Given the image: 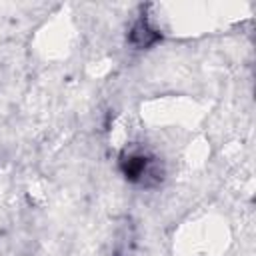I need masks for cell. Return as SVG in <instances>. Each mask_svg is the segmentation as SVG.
Instances as JSON below:
<instances>
[{"label": "cell", "instance_id": "1", "mask_svg": "<svg viewBox=\"0 0 256 256\" xmlns=\"http://www.w3.org/2000/svg\"><path fill=\"white\" fill-rule=\"evenodd\" d=\"M122 172L130 182H144L150 176H158V172L152 168V162L148 160V156L136 152V154H128L126 158H122Z\"/></svg>", "mask_w": 256, "mask_h": 256}, {"label": "cell", "instance_id": "2", "mask_svg": "<svg viewBox=\"0 0 256 256\" xmlns=\"http://www.w3.org/2000/svg\"><path fill=\"white\" fill-rule=\"evenodd\" d=\"M158 38H160L158 32H156L148 22H144V20H140V22L132 28V32H130V42H132L136 48H148V46H152Z\"/></svg>", "mask_w": 256, "mask_h": 256}]
</instances>
